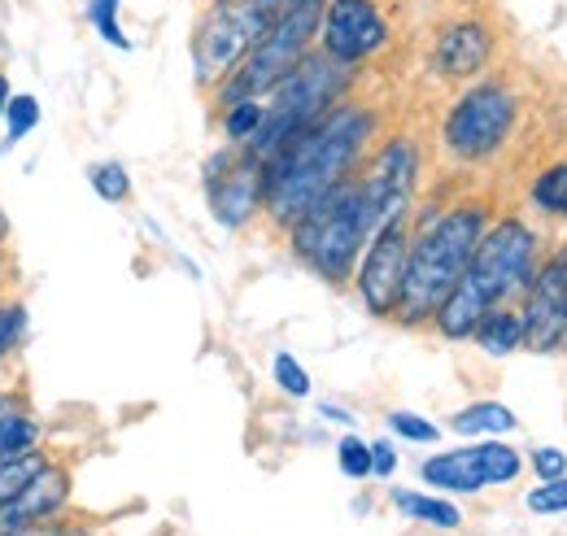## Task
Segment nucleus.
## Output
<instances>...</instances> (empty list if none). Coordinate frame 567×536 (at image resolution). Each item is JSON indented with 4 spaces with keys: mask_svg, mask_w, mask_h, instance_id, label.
Here are the masks:
<instances>
[{
    "mask_svg": "<svg viewBox=\"0 0 567 536\" xmlns=\"http://www.w3.org/2000/svg\"><path fill=\"white\" fill-rule=\"evenodd\" d=\"M371 135H375V114L367 105L354 101L332 105L319 123L301 127L262 162L267 175L262 209L280 227H292L310 205L323 202L346 179H354V166L362 162Z\"/></svg>",
    "mask_w": 567,
    "mask_h": 536,
    "instance_id": "obj_1",
    "label": "nucleus"
},
{
    "mask_svg": "<svg viewBox=\"0 0 567 536\" xmlns=\"http://www.w3.org/2000/svg\"><path fill=\"white\" fill-rule=\"evenodd\" d=\"M533 270H537L533 227L515 214L489 223V231L481 236L463 279L454 284V292L441 301V310L432 319L436 332L445 340H467L494 306H506L511 297H524V288L533 284Z\"/></svg>",
    "mask_w": 567,
    "mask_h": 536,
    "instance_id": "obj_2",
    "label": "nucleus"
},
{
    "mask_svg": "<svg viewBox=\"0 0 567 536\" xmlns=\"http://www.w3.org/2000/svg\"><path fill=\"white\" fill-rule=\"evenodd\" d=\"M485 231H489V205L485 202H463L424 218L411 231V258H406V279H402L393 319L406 328L432 323L441 301L463 279Z\"/></svg>",
    "mask_w": 567,
    "mask_h": 536,
    "instance_id": "obj_3",
    "label": "nucleus"
},
{
    "mask_svg": "<svg viewBox=\"0 0 567 536\" xmlns=\"http://www.w3.org/2000/svg\"><path fill=\"white\" fill-rule=\"evenodd\" d=\"M350 83H354V66L328 58L323 49L310 53L288 79H280V83L262 96V127L249 135L240 148H245L249 157L267 162V157H271L280 144H288L301 127L319 123L332 105H341L346 92H350Z\"/></svg>",
    "mask_w": 567,
    "mask_h": 536,
    "instance_id": "obj_4",
    "label": "nucleus"
},
{
    "mask_svg": "<svg viewBox=\"0 0 567 536\" xmlns=\"http://www.w3.org/2000/svg\"><path fill=\"white\" fill-rule=\"evenodd\" d=\"M367 240H371V218H367L358 179H346L341 188H332L323 202H315L288 227L292 254L328 284L354 279Z\"/></svg>",
    "mask_w": 567,
    "mask_h": 536,
    "instance_id": "obj_5",
    "label": "nucleus"
},
{
    "mask_svg": "<svg viewBox=\"0 0 567 536\" xmlns=\"http://www.w3.org/2000/svg\"><path fill=\"white\" fill-rule=\"evenodd\" d=\"M319 18H323V0H310L292 13H284L276 27H267V35L249 49V58L231 70L218 87V101H262L280 79L310 58V44L319 40Z\"/></svg>",
    "mask_w": 567,
    "mask_h": 536,
    "instance_id": "obj_6",
    "label": "nucleus"
},
{
    "mask_svg": "<svg viewBox=\"0 0 567 536\" xmlns=\"http://www.w3.org/2000/svg\"><path fill=\"white\" fill-rule=\"evenodd\" d=\"M519 118V96L515 87L497 83V79H481L472 83L445 114L441 140L458 162H485L506 144V135Z\"/></svg>",
    "mask_w": 567,
    "mask_h": 536,
    "instance_id": "obj_7",
    "label": "nucleus"
},
{
    "mask_svg": "<svg viewBox=\"0 0 567 536\" xmlns=\"http://www.w3.org/2000/svg\"><path fill=\"white\" fill-rule=\"evenodd\" d=\"M267 18L249 0H210L193 31V66L202 83H223L267 35Z\"/></svg>",
    "mask_w": 567,
    "mask_h": 536,
    "instance_id": "obj_8",
    "label": "nucleus"
},
{
    "mask_svg": "<svg viewBox=\"0 0 567 536\" xmlns=\"http://www.w3.org/2000/svg\"><path fill=\"white\" fill-rule=\"evenodd\" d=\"M415 184H420V144L411 135H389L362 166L358 188L362 205L371 218V236L398 218H411L415 202Z\"/></svg>",
    "mask_w": 567,
    "mask_h": 536,
    "instance_id": "obj_9",
    "label": "nucleus"
},
{
    "mask_svg": "<svg viewBox=\"0 0 567 536\" xmlns=\"http://www.w3.org/2000/svg\"><path fill=\"white\" fill-rule=\"evenodd\" d=\"M406 258H411V218H398L367 240L354 270V288L375 319H393L406 279Z\"/></svg>",
    "mask_w": 567,
    "mask_h": 536,
    "instance_id": "obj_10",
    "label": "nucleus"
},
{
    "mask_svg": "<svg viewBox=\"0 0 567 536\" xmlns=\"http://www.w3.org/2000/svg\"><path fill=\"white\" fill-rule=\"evenodd\" d=\"M524 471L519 454L502 441H476L450 454H432L420 475L427 488H445V493H481L494 484H511Z\"/></svg>",
    "mask_w": 567,
    "mask_h": 536,
    "instance_id": "obj_11",
    "label": "nucleus"
},
{
    "mask_svg": "<svg viewBox=\"0 0 567 536\" xmlns=\"http://www.w3.org/2000/svg\"><path fill=\"white\" fill-rule=\"evenodd\" d=\"M519 315H524V349L555 353L567 344V245L533 270Z\"/></svg>",
    "mask_w": 567,
    "mask_h": 536,
    "instance_id": "obj_12",
    "label": "nucleus"
},
{
    "mask_svg": "<svg viewBox=\"0 0 567 536\" xmlns=\"http://www.w3.org/2000/svg\"><path fill=\"white\" fill-rule=\"evenodd\" d=\"M389 44V18L375 0H323L319 49L346 66L375 58Z\"/></svg>",
    "mask_w": 567,
    "mask_h": 536,
    "instance_id": "obj_13",
    "label": "nucleus"
},
{
    "mask_svg": "<svg viewBox=\"0 0 567 536\" xmlns=\"http://www.w3.org/2000/svg\"><path fill=\"white\" fill-rule=\"evenodd\" d=\"M210 209L223 227H245L267 197V175H262V162L249 157L245 148L236 157H218L210 166Z\"/></svg>",
    "mask_w": 567,
    "mask_h": 536,
    "instance_id": "obj_14",
    "label": "nucleus"
},
{
    "mask_svg": "<svg viewBox=\"0 0 567 536\" xmlns=\"http://www.w3.org/2000/svg\"><path fill=\"white\" fill-rule=\"evenodd\" d=\"M494 44L497 35L485 18H458V22L441 27V35L432 44V70H436V79H450V83L476 79L489 66Z\"/></svg>",
    "mask_w": 567,
    "mask_h": 536,
    "instance_id": "obj_15",
    "label": "nucleus"
},
{
    "mask_svg": "<svg viewBox=\"0 0 567 536\" xmlns=\"http://www.w3.org/2000/svg\"><path fill=\"white\" fill-rule=\"evenodd\" d=\"M66 497H71V471L49 458L44 467L27 480V488L0 511V524L4 528H13V524H49V519L62 515Z\"/></svg>",
    "mask_w": 567,
    "mask_h": 536,
    "instance_id": "obj_16",
    "label": "nucleus"
},
{
    "mask_svg": "<svg viewBox=\"0 0 567 536\" xmlns=\"http://www.w3.org/2000/svg\"><path fill=\"white\" fill-rule=\"evenodd\" d=\"M472 340H476L489 358H506V353L524 349V315H519V310H511V306H494V310L476 323Z\"/></svg>",
    "mask_w": 567,
    "mask_h": 536,
    "instance_id": "obj_17",
    "label": "nucleus"
},
{
    "mask_svg": "<svg viewBox=\"0 0 567 536\" xmlns=\"http://www.w3.org/2000/svg\"><path fill=\"white\" fill-rule=\"evenodd\" d=\"M515 423H519V419H515V410H511V405H502V402H472L450 419V427H454L458 436H481V441L515 432Z\"/></svg>",
    "mask_w": 567,
    "mask_h": 536,
    "instance_id": "obj_18",
    "label": "nucleus"
},
{
    "mask_svg": "<svg viewBox=\"0 0 567 536\" xmlns=\"http://www.w3.org/2000/svg\"><path fill=\"white\" fill-rule=\"evenodd\" d=\"M389 502L406 515V519H415V524H427V528H458L463 524V515H458V506L454 502H445V497H427V493H406V488H393L389 493Z\"/></svg>",
    "mask_w": 567,
    "mask_h": 536,
    "instance_id": "obj_19",
    "label": "nucleus"
},
{
    "mask_svg": "<svg viewBox=\"0 0 567 536\" xmlns=\"http://www.w3.org/2000/svg\"><path fill=\"white\" fill-rule=\"evenodd\" d=\"M44 463H49V454H40V445L35 450H18V454H0V511L27 488V480Z\"/></svg>",
    "mask_w": 567,
    "mask_h": 536,
    "instance_id": "obj_20",
    "label": "nucleus"
},
{
    "mask_svg": "<svg viewBox=\"0 0 567 536\" xmlns=\"http://www.w3.org/2000/svg\"><path fill=\"white\" fill-rule=\"evenodd\" d=\"M528 197H533V205H537L546 218H567V162L546 166V171L533 179Z\"/></svg>",
    "mask_w": 567,
    "mask_h": 536,
    "instance_id": "obj_21",
    "label": "nucleus"
},
{
    "mask_svg": "<svg viewBox=\"0 0 567 536\" xmlns=\"http://www.w3.org/2000/svg\"><path fill=\"white\" fill-rule=\"evenodd\" d=\"M262 127V101H231L223 105V135L240 148L249 135Z\"/></svg>",
    "mask_w": 567,
    "mask_h": 536,
    "instance_id": "obj_22",
    "label": "nucleus"
},
{
    "mask_svg": "<svg viewBox=\"0 0 567 536\" xmlns=\"http://www.w3.org/2000/svg\"><path fill=\"white\" fill-rule=\"evenodd\" d=\"M87 184H92V193H96L101 202H110V205L132 197V175H127L118 162H96L92 175H87Z\"/></svg>",
    "mask_w": 567,
    "mask_h": 536,
    "instance_id": "obj_23",
    "label": "nucleus"
},
{
    "mask_svg": "<svg viewBox=\"0 0 567 536\" xmlns=\"http://www.w3.org/2000/svg\"><path fill=\"white\" fill-rule=\"evenodd\" d=\"M35 123H40V101H35V96H27V92L9 96V110H4L9 140H13V144H18V140H27V135L35 132Z\"/></svg>",
    "mask_w": 567,
    "mask_h": 536,
    "instance_id": "obj_24",
    "label": "nucleus"
},
{
    "mask_svg": "<svg viewBox=\"0 0 567 536\" xmlns=\"http://www.w3.org/2000/svg\"><path fill=\"white\" fill-rule=\"evenodd\" d=\"M389 427H393L402 441H415V445H436V441H441V427L427 423L424 414H415V410H393V414H389Z\"/></svg>",
    "mask_w": 567,
    "mask_h": 536,
    "instance_id": "obj_25",
    "label": "nucleus"
},
{
    "mask_svg": "<svg viewBox=\"0 0 567 536\" xmlns=\"http://www.w3.org/2000/svg\"><path fill=\"white\" fill-rule=\"evenodd\" d=\"M87 18H92V27L101 31L105 44H114V49H132V40H127L123 27H118V0H92V4H87Z\"/></svg>",
    "mask_w": 567,
    "mask_h": 536,
    "instance_id": "obj_26",
    "label": "nucleus"
},
{
    "mask_svg": "<svg viewBox=\"0 0 567 536\" xmlns=\"http://www.w3.org/2000/svg\"><path fill=\"white\" fill-rule=\"evenodd\" d=\"M271 375H276L280 393H288V398H310V371H306V367H301L292 353H276Z\"/></svg>",
    "mask_w": 567,
    "mask_h": 536,
    "instance_id": "obj_27",
    "label": "nucleus"
},
{
    "mask_svg": "<svg viewBox=\"0 0 567 536\" xmlns=\"http://www.w3.org/2000/svg\"><path fill=\"white\" fill-rule=\"evenodd\" d=\"M524 502H528L533 515H567V475H559V480H542Z\"/></svg>",
    "mask_w": 567,
    "mask_h": 536,
    "instance_id": "obj_28",
    "label": "nucleus"
},
{
    "mask_svg": "<svg viewBox=\"0 0 567 536\" xmlns=\"http://www.w3.org/2000/svg\"><path fill=\"white\" fill-rule=\"evenodd\" d=\"M337 463H341V471H346L350 480H367V475H371V445L358 441V436H346V441L337 445Z\"/></svg>",
    "mask_w": 567,
    "mask_h": 536,
    "instance_id": "obj_29",
    "label": "nucleus"
},
{
    "mask_svg": "<svg viewBox=\"0 0 567 536\" xmlns=\"http://www.w3.org/2000/svg\"><path fill=\"white\" fill-rule=\"evenodd\" d=\"M22 328H27V310L22 306H0V358L13 353V344L22 340Z\"/></svg>",
    "mask_w": 567,
    "mask_h": 536,
    "instance_id": "obj_30",
    "label": "nucleus"
},
{
    "mask_svg": "<svg viewBox=\"0 0 567 536\" xmlns=\"http://www.w3.org/2000/svg\"><path fill=\"white\" fill-rule=\"evenodd\" d=\"M533 467H537L542 480H559V475H567V454L555 450V445H550V450H537V454H533Z\"/></svg>",
    "mask_w": 567,
    "mask_h": 536,
    "instance_id": "obj_31",
    "label": "nucleus"
},
{
    "mask_svg": "<svg viewBox=\"0 0 567 536\" xmlns=\"http://www.w3.org/2000/svg\"><path fill=\"white\" fill-rule=\"evenodd\" d=\"M0 536H66V524H58V519H49V524H13V528L0 524Z\"/></svg>",
    "mask_w": 567,
    "mask_h": 536,
    "instance_id": "obj_32",
    "label": "nucleus"
},
{
    "mask_svg": "<svg viewBox=\"0 0 567 536\" xmlns=\"http://www.w3.org/2000/svg\"><path fill=\"white\" fill-rule=\"evenodd\" d=\"M249 4H254V9L276 27L284 13H292V9H301V4H310V0H249Z\"/></svg>",
    "mask_w": 567,
    "mask_h": 536,
    "instance_id": "obj_33",
    "label": "nucleus"
},
{
    "mask_svg": "<svg viewBox=\"0 0 567 536\" xmlns=\"http://www.w3.org/2000/svg\"><path fill=\"white\" fill-rule=\"evenodd\" d=\"M393 467H398L393 445H389V441H375V445H371V475H393Z\"/></svg>",
    "mask_w": 567,
    "mask_h": 536,
    "instance_id": "obj_34",
    "label": "nucleus"
},
{
    "mask_svg": "<svg viewBox=\"0 0 567 536\" xmlns=\"http://www.w3.org/2000/svg\"><path fill=\"white\" fill-rule=\"evenodd\" d=\"M22 410H27V405H22L18 393H0V427H4L13 414H22Z\"/></svg>",
    "mask_w": 567,
    "mask_h": 536,
    "instance_id": "obj_35",
    "label": "nucleus"
},
{
    "mask_svg": "<svg viewBox=\"0 0 567 536\" xmlns=\"http://www.w3.org/2000/svg\"><path fill=\"white\" fill-rule=\"evenodd\" d=\"M9 96H13V92H9V79L0 74V118H4V110H9Z\"/></svg>",
    "mask_w": 567,
    "mask_h": 536,
    "instance_id": "obj_36",
    "label": "nucleus"
},
{
    "mask_svg": "<svg viewBox=\"0 0 567 536\" xmlns=\"http://www.w3.org/2000/svg\"><path fill=\"white\" fill-rule=\"evenodd\" d=\"M323 414H328V419H337V423H354V419H350L346 410H337V405H323Z\"/></svg>",
    "mask_w": 567,
    "mask_h": 536,
    "instance_id": "obj_37",
    "label": "nucleus"
}]
</instances>
